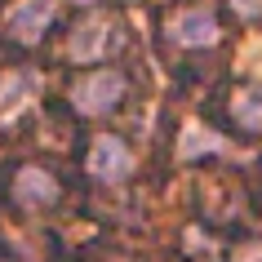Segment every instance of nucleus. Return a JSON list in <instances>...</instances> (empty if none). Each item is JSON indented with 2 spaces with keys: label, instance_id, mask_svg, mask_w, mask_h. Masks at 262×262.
I'll return each mask as SVG.
<instances>
[{
  "label": "nucleus",
  "instance_id": "7",
  "mask_svg": "<svg viewBox=\"0 0 262 262\" xmlns=\"http://www.w3.org/2000/svg\"><path fill=\"white\" fill-rule=\"evenodd\" d=\"M173 40L187 45V49H205V45L218 40V18L209 9H187V14L173 18Z\"/></svg>",
  "mask_w": 262,
  "mask_h": 262
},
{
  "label": "nucleus",
  "instance_id": "2",
  "mask_svg": "<svg viewBox=\"0 0 262 262\" xmlns=\"http://www.w3.org/2000/svg\"><path fill=\"white\" fill-rule=\"evenodd\" d=\"M116 45H120V27H116V23H107V18H84L80 27L71 31L67 54L76 58V62H102Z\"/></svg>",
  "mask_w": 262,
  "mask_h": 262
},
{
  "label": "nucleus",
  "instance_id": "10",
  "mask_svg": "<svg viewBox=\"0 0 262 262\" xmlns=\"http://www.w3.org/2000/svg\"><path fill=\"white\" fill-rule=\"evenodd\" d=\"M231 9L245 18V23H258L262 18V0H231Z\"/></svg>",
  "mask_w": 262,
  "mask_h": 262
},
{
  "label": "nucleus",
  "instance_id": "5",
  "mask_svg": "<svg viewBox=\"0 0 262 262\" xmlns=\"http://www.w3.org/2000/svg\"><path fill=\"white\" fill-rule=\"evenodd\" d=\"M14 200L18 209H49L58 200V178L49 173V169H18V178H14Z\"/></svg>",
  "mask_w": 262,
  "mask_h": 262
},
{
  "label": "nucleus",
  "instance_id": "11",
  "mask_svg": "<svg viewBox=\"0 0 262 262\" xmlns=\"http://www.w3.org/2000/svg\"><path fill=\"white\" fill-rule=\"evenodd\" d=\"M240 262H262V249H245V253H240Z\"/></svg>",
  "mask_w": 262,
  "mask_h": 262
},
{
  "label": "nucleus",
  "instance_id": "9",
  "mask_svg": "<svg viewBox=\"0 0 262 262\" xmlns=\"http://www.w3.org/2000/svg\"><path fill=\"white\" fill-rule=\"evenodd\" d=\"M231 111H235V120L245 124V129H262V84H258V89H245V94H235Z\"/></svg>",
  "mask_w": 262,
  "mask_h": 262
},
{
  "label": "nucleus",
  "instance_id": "8",
  "mask_svg": "<svg viewBox=\"0 0 262 262\" xmlns=\"http://www.w3.org/2000/svg\"><path fill=\"white\" fill-rule=\"evenodd\" d=\"M205 151H222V138L209 134V129H200V124H187L182 142H178V156L182 160H195V156H205Z\"/></svg>",
  "mask_w": 262,
  "mask_h": 262
},
{
  "label": "nucleus",
  "instance_id": "6",
  "mask_svg": "<svg viewBox=\"0 0 262 262\" xmlns=\"http://www.w3.org/2000/svg\"><path fill=\"white\" fill-rule=\"evenodd\" d=\"M36 89H40L36 71H9V76L0 80V124L18 120V116L36 102Z\"/></svg>",
  "mask_w": 262,
  "mask_h": 262
},
{
  "label": "nucleus",
  "instance_id": "4",
  "mask_svg": "<svg viewBox=\"0 0 262 262\" xmlns=\"http://www.w3.org/2000/svg\"><path fill=\"white\" fill-rule=\"evenodd\" d=\"M54 14H58L54 0H18L14 9H9V18H5V31H9L14 40L31 45V40L45 36V27L54 23Z\"/></svg>",
  "mask_w": 262,
  "mask_h": 262
},
{
  "label": "nucleus",
  "instance_id": "3",
  "mask_svg": "<svg viewBox=\"0 0 262 262\" xmlns=\"http://www.w3.org/2000/svg\"><path fill=\"white\" fill-rule=\"evenodd\" d=\"M89 173L102 182H120L134 173V151L124 147L116 134H102V138H94V147H89Z\"/></svg>",
  "mask_w": 262,
  "mask_h": 262
},
{
  "label": "nucleus",
  "instance_id": "1",
  "mask_svg": "<svg viewBox=\"0 0 262 262\" xmlns=\"http://www.w3.org/2000/svg\"><path fill=\"white\" fill-rule=\"evenodd\" d=\"M124 98V76L120 71H89L71 84V102L80 116H102Z\"/></svg>",
  "mask_w": 262,
  "mask_h": 262
}]
</instances>
